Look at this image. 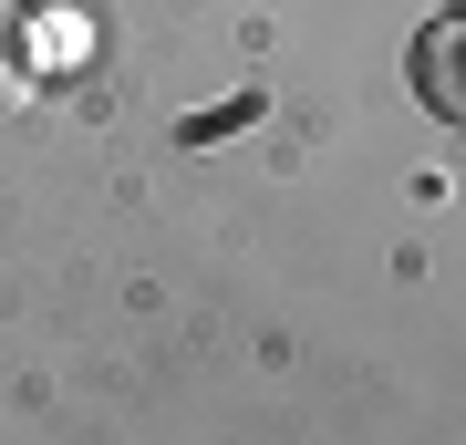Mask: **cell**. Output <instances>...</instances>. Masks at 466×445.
I'll use <instances>...</instances> for the list:
<instances>
[{
    "label": "cell",
    "instance_id": "cell-1",
    "mask_svg": "<svg viewBox=\"0 0 466 445\" xmlns=\"http://www.w3.org/2000/svg\"><path fill=\"white\" fill-rule=\"evenodd\" d=\"M415 94H425L446 125H466V11H446V21L415 32Z\"/></svg>",
    "mask_w": 466,
    "mask_h": 445
},
{
    "label": "cell",
    "instance_id": "cell-2",
    "mask_svg": "<svg viewBox=\"0 0 466 445\" xmlns=\"http://www.w3.org/2000/svg\"><path fill=\"white\" fill-rule=\"evenodd\" d=\"M42 94V63H32V32L21 21H0V115H21V104Z\"/></svg>",
    "mask_w": 466,
    "mask_h": 445
}]
</instances>
